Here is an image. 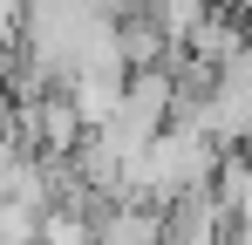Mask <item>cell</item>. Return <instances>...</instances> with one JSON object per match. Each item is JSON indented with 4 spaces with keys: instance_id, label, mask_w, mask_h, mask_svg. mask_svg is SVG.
I'll list each match as a JSON object with an SVG mask.
<instances>
[{
    "instance_id": "cell-1",
    "label": "cell",
    "mask_w": 252,
    "mask_h": 245,
    "mask_svg": "<svg viewBox=\"0 0 252 245\" xmlns=\"http://www.w3.org/2000/svg\"><path fill=\"white\" fill-rule=\"evenodd\" d=\"M218 163H225V150L211 143L198 122H191V116H170V129L129 163L123 198H143V204H164V211H170V204L211 191V184H218Z\"/></svg>"
},
{
    "instance_id": "cell-2",
    "label": "cell",
    "mask_w": 252,
    "mask_h": 245,
    "mask_svg": "<svg viewBox=\"0 0 252 245\" xmlns=\"http://www.w3.org/2000/svg\"><path fill=\"white\" fill-rule=\"evenodd\" d=\"M129 75H136V68H82V75H68V82H62V95L75 102L82 129L116 122V109H123V95H129Z\"/></svg>"
},
{
    "instance_id": "cell-3",
    "label": "cell",
    "mask_w": 252,
    "mask_h": 245,
    "mask_svg": "<svg viewBox=\"0 0 252 245\" xmlns=\"http://www.w3.org/2000/svg\"><path fill=\"white\" fill-rule=\"evenodd\" d=\"M95 245H170V211L143 198H116L95 218Z\"/></svg>"
},
{
    "instance_id": "cell-4",
    "label": "cell",
    "mask_w": 252,
    "mask_h": 245,
    "mask_svg": "<svg viewBox=\"0 0 252 245\" xmlns=\"http://www.w3.org/2000/svg\"><path fill=\"white\" fill-rule=\"evenodd\" d=\"M225 232H232V218H225V204L211 191L170 204V245H225Z\"/></svg>"
},
{
    "instance_id": "cell-5",
    "label": "cell",
    "mask_w": 252,
    "mask_h": 245,
    "mask_svg": "<svg viewBox=\"0 0 252 245\" xmlns=\"http://www.w3.org/2000/svg\"><path fill=\"white\" fill-rule=\"evenodd\" d=\"M41 245H95V218H89L75 198L48 204V218H41Z\"/></svg>"
}]
</instances>
